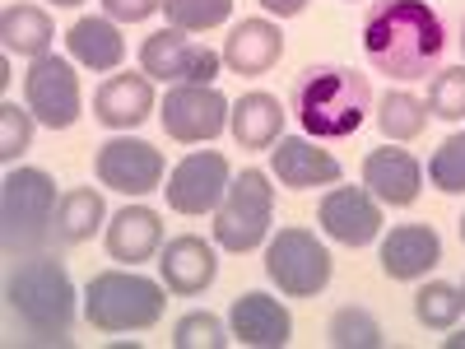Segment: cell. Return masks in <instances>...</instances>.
Returning <instances> with one entry per match:
<instances>
[{
	"label": "cell",
	"mask_w": 465,
	"mask_h": 349,
	"mask_svg": "<svg viewBox=\"0 0 465 349\" xmlns=\"http://www.w3.org/2000/svg\"><path fill=\"white\" fill-rule=\"evenodd\" d=\"M163 307H168V284L140 275L135 265L98 270V275L84 284V322L94 331H107V335L159 326Z\"/></svg>",
	"instance_id": "4"
},
{
	"label": "cell",
	"mask_w": 465,
	"mask_h": 349,
	"mask_svg": "<svg viewBox=\"0 0 465 349\" xmlns=\"http://www.w3.org/2000/svg\"><path fill=\"white\" fill-rule=\"evenodd\" d=\"M460 52H465V19H460Z\"/></svg>",
	"instance_id": "39"
},
{
	"label": "cell",
	"mask_w": 465,
	"mask_h": 349,
	"mask_svg": "<svg viewBox=\"0 0 465 349\" xmlns=\"http://www.w3.org/2000/svg\"><path fill=\"white\" fill-rule=\"evenodd\" d=\"M163 15H168V28L210 33L232 19V0H163Z\"/></svg>",
	"instance_id": "29"
},
{
	"label": "cell",
	"mask_w": 465,
	"mask_h": 349,
	"mask_svg": "<svg viewBox=\"0 0 465 349\" xmlns=\"http://www.w3.org/2000/svg\"><path fill=\"white\" fill-rule=\"evenodd\" d=\"M140 70L159 85H214L223 70V52L186 37L182 28H159L140 43Z\"/></svg>",
	"instance_id": "9"
},
{
	"label": "cell",
	"mask_w": 465,
	"mask_h": 349,
	"mask_svg": "<svg viewBox=\"0 0 465 349\" xmlns=\"http://www.w3.org/2000/svg\"><path fill=\"white\" fill-rule=\"evenodd\" d=\"M317 224L331 243L368 247L381 238V201L368 186H331L317 205Z\"/></svg>",
	"instance_id": "13"
},
{
	"label": "cell",
	"mask_w": 465,
	"mask_h": 349,
	"mask_svg": "<svg viewBox=\"0 0 465 349\" xmlns=\"http://www.w3.org/2000/svg\"><path fill=\"white\" fill-rule=\"evenodd\" d=\"M80 307L65 261L47 252H28L5 275V313L28 344H70Z\"/></svg>",
	"instance_id": "2"
},
{
	"label": "cell",
	"mask_w": 465,
	"mask_h": 349,
	"mask_svg": "<svg viewBox=\"0 0 465 349\" xmlns=\"http://www.w3.org/2000/svg\"><path fill=\"white\" fill-rule=\"evenodd\" d=\"M0 43H5V56H47L56 43V24L43 5H5L0 15Z\"/></svg>",
	"instance_id": "24"
},
{
	"label": "cell",
	"mask_w": 465,
	"mask_h": 349,
	"mask_svg": "<svg viewBox=\"0 0 465 349\" xmlns=\"http://www.w3.org/2000/svg\"><path fill=\"white\" fill-rule=\"evenodd\" d=\"M429 182L442 196H465V131H451L429 159Z\"/></svg>",
	"instance_id": "30"
},
{
	"label": "cell",
	"mask_w": 465,
	"mask_h": 349,
	"mask_svg": "<svg viewBox=\"0 0 465 349\" xmlns=\"http://www.w3.org/2000/svg\"><path fill=\"white\" fill-rule=\"evenodd\" d=\"M331 252L312 228H280L275 238H265V280L284 298H317L331 284Z\"/></svg>",
	"instance_id": "7"
},
{
	"label": "cell",
	"mask_w": 465,
	"mask_h": 349,
	"mask_svg": "<svg viewBox=\"0 0 465 349\" xmlns=\"http://www.w3.org/2000/svg\"><path fill=\"white\" fill-rule=\"evenodd\" d=\"M429 103L414 98L410 89H386L381 103H377V131L391 140V145H405V140H419L423 126H429Z\"/></svg>",
	"instance_id": "26"
},
{
	"label": "cell",
	"mask_w": 465,
	"mask_h": 349,
	"mask_svg": "<svg viewBox=\"0 0 465 349\" xmlns=\"http://www.w3.org/2000/svg\"><path fill=\"white\" fill-rule=\"evenodd\" d=\"M61 191L43 168H10L0 182V243L10 256H28L56 238Z\"/></svg>",
	"instance_id": "5"
},
{
	"label": "cell",
	"mask_w": 465,
	"mask_h": 349,
	"mask_svg": "<svg viewBox=\"0 0 465 349\" xmlns=\"http://www.w3.org/2000/svg\"><path fill=\"white\" fill-rule=\"evenodd\" d=\"M270 219H275V186H270V173L242 168L228 182L223 201L214 210V247H223L232 256L256 252L270 238Z\"/></svg>",
	"instance_id": "6"
},
{
	"label": "cell",
	"mask_w": 465,
	"mask_h": 349,
	"mask_svg": "<svg viewBox=\"0 0 465 349\" xmlns=\"http://www.w3.org/2000/svg\"><path fill=\"white\" fill-rule=\"evenodd\" d=\"M33 126H37V116L28 112V107H19V103H0V159H5L10 168L28 154V145H33Z\"/></svg>",
	"instance_id": "33"
},
{
	"label": "cell",
	"mask_w": 465,
	"mask_h": 349,
	"mask_svg": "<svg viewBox=\"0 0 465 349\" xmlns=\"http://www.w3.org/2000/svg\"><path fill=\"white\" fill-rule=\"evenodd\" d=\"M326 335H331L335 349H381V340H386V335H381V322L368 313V307H359V303L335 307Z\"/></svg>",
	"instance_id": "28"
},
{
	"label": "cell",
	"mask_w": 465,
	"mask_h": 349,
	"mask_svg": "<svg viewBox=\"0 0 465 349\" xmlns=\"http://www.w3.org/2000/svg\"><path fill=\"white\" fill-rule=\"evenodd\" d=\"M159 112V103H153V80L140 70V75H131V70H122V75H107V80L98 85V94H94V116L107 126V131H135V126H144L149 116Z\"/></svg>",
	"instance_id": "18"
},
{
	"label": "cell",
	"mask_w": 465,
	"mask_h": 349,
	"mask_svg": "<svg viewBox=\"0 0 465 349\" xmlns=\"http://www.w3.org/2000/svg\"><path fill=\"white\" fill-rule=\"evenodd\" d=\"M228 182H232V164L223 159L219 149H196V154H186V159L168 173V186H163L168 210L191 214V219H196V214H210V210H219Z\"/></svg>",
	"instance_id": "12"
},
{
	"label": "cell",
	"mask_w": 465,
	"mask_h": 349,
	"mask_svg": "<svg viewBox=\"0 0 465 349\" xmlns=\"http://www.w3.org/2000/svg\"><path fill=\"white\" fill-rule=\"evenodd\" d=\"M284 56V33L275 19H242L223 37V65L232 75H270Z\"/></svg>",
	"instance_id": "21"
},
{
	"label": "cell",
	"mask_w": 465,
	"mask_h": 349,
	"mask_svg": "<svg viewBox=\"0 0 465 349\" xmlns=\"http://www.w3.org/2000/svg\"><path fill=\"white\" fill-rule=\"evenodd\" d=\"M261 10H265L270 19H293V15L307 10V0H261Z\"/></svg>",
	"instance_id": "35"
},
{
	"label": "cell",
	"mask_w": 465,
	"mask_h": 349,
	"mask_svg": "<svg viewBox=\"0 0 465 349\" xmlns=\"http://www.w3.org/2000/svg\"><path fill=\"white\" fill-rule=\"evenodd\" d=\"M56 10H70V5H84V0H52Z\"/></svg>",
	"instance_id": "37"
},
{
	"label": "cell",
	"mask_w": 465,
	"mask_h": 349,
	"mask_svg": "<svg viewBox=\"0 0 465 349\" xmlns=\"http://www.w3.org/2000/svg\"><path fill=\"white\" fill-rule=\"evenodd\" d=\"M363 186L381 205L405 210V205L419 201V191H423V164L414 159L410 149H396V145L391 149H372L363 159Z\"/></svg>",
	"instance_id": "19"
},
{
	"label": "cell",
	"mask_w": 465,
	"mask_h": 349,
	"mask_svg": "<svg viewBox=\"0 0 465 349\" xmlns=\"http://www.w3.org/2000/svg\"><path fill=\"white\" fill-rule=\"evenodd\" d=\"M284 103L275 94H265V89H252L242 94L238 103H232L228 112V131L232 140H238L242 149H275V140L284 135Z\"/></svg>",
	"instance_id": "23"
},
{
	"label": "cell",
	"mask_w": 465,
	"mask_h": 349,
	"mask_svg": "<svg viewBox=\"0 0 465 349\" xmlns=\"http://www.w3.org/2000/svg\"><path fill=\"white\" fill-rule=\"evenodd\" d=\"M377 261H381V275L386 280H401V284L423 280L442 261V238H438L433 224H396L381 238Z\"/></svg>",
	"instance_id": "16"
},
{
	"label": "cell",
	"mask_w": 465,
	"mask_h": 349,
	"mask_svg": "<svg viewBox=\"0 0 465 349\" xmlns=\"http://www.w3.org/2000/svg\"><path fill=\"white\" fill-rule=\"evenodd\" d=\"M270 154V177H280L289 191H312V186H335L344 177L340 159L312 145V135H280Z\"/></svg>",
	"instance_id": "17"
},
{
	"label": "cell",
	"mask_w": 465,
	"mask_h": 349,
	"mask_svg": "<svg viewBox=\"0 0 465 349\" xmlns=\"http://www.w3.org/2000/svg\"><path fill=\"white\" fill-rule=\"evenodd\" d=\"M107 256L122 261V265H140L149 256L163 252V214L153 205H122L107 219Z\"/></svg>",
	"instance_id": "20"
},
{
	"label": "cell",
	"mask_w": 465,
	"mask_h": 349,
	"mask_svg": "<svg viewBox=\"0 0 465 349\" xmlns=\"http://www.w3.org/2000/svg\"><path fill=\"white\" fill-rule=\"evenodd\" d=\"M159 280L177 298H196L219 280V252L205 238H196V233H177L159 252Z\"/></svg>",
	"instance_id": "15"
},
{
	"label": "cell",
	"mask_w": 465,
	"mask_h": 349,
	"mask_svg": "<svg viewBox=\"0 0 465 349\" xmlns=\"http://www.w3.org/2000/svg\"><path fill=\"white\" fill-rule=\"evenodd\" d=\"M159 10H163V0H103V15L116 24H144Z\"/></svg>",
	"instance_id": "34"
},
{
	"label": "cell",
	"mask_w": 465,
	"mask_h": 349,
	"mask_svg": "<svg viewBox=\"0 0 465 349\" xmlns=\"http://www.w3.org/2000/svg\"><path fill=\"white\" fill-rule=\"evenodd\" d=\"M429 112L438 122H465V65H451V70H438L429 80Z\"/></svg>",
	"instance_id": "31"
},
{
	"label": "cell",
	"mask_w": 465,
	"mask_h": 349,
	"mask_svg": "<svg viewBox=\"0 0 465 349\" xmlns=\"http://www.w3.org/2000/svg\"><path fill=\"white\" fill-rule=\"evenodd\" d=\"M289 112L312 140H349L372 112V85L354 65H302L289 89Z\"/></svg>",
	"instance_id": "3"
},
{
	"label": "cell",
	"mask_w": 465,
	"mask_h": 349,
	"mask_svg": "<svg viewBox=\"0 0 465 349\" xmlns=\"http://www.w3.org/2000/svg\"><path fill=\"white\" fill-rule=\"evenodd\" d=\"M456 228H460V243H465V214H460V224H456Z\"/></svg>",
	"instance_id": "38"
},
{
	"label": "cell",
	"mask_w": 465,
	"mask_h": 349,
	"mask_svg": "<svg viewBox=\"0 0 465 349\" xmlns=\"http://www.w3.org/2000/svg\"><path fill=\"white\" fill-rule=\"evenodd\" d=\"M363 56L386 80H429L442 70L447 24L429 0H368L363 24Z\"/></svg>",
	"instance_id": "1"
},
{
	"label": "cell",
	"mask_w": 465,
	"mask_h": 349,
	"mask_svg": "<svg viewBox=\"0 0 465 349\" xmlns=\"http://www.w3.org/2000/svg\"><path fill=\"white\" fill-rule=\"evenodd\" d=\"M228 112L232 103L214 85H173L168 98L159 103V122L163 135L177 145H205L228 131Z\"/></svg>",
	"instance_id": "11"
},
{
	"label": "cell",
	"mask_w": 465,
	"mask_h": 349,
	"mask_svg": "<svg viewBox=\"0 0 465 349\" xmlns=\"http://www.w3.org/2000/svg\"><path fill=\"white\" fill-rule=\"evenodd\" d=\"M65 52H70L74 65H84L94 75H112L126 61V37H122V28H116V19L84 15V19H74L65 28Z\"/></svg>",
	"instance_id": "22"
},
{
	"label": "cell",
	"mask_w": 465,
	"mask_h": 349,
	"mask_svg": "<svg viewBox=\"0 0 465 349\" xmlns=\"http://www.w3.org/2000/svg\"><path fill=\"white\" fill-rule=\"evenodd\" d=\"M460 313H465V298L447 280H429L414 294V317H419V326H429V331H451L460 322Z\"/></svg>",
	"instance_id": "27"
},
{
	"label": "cell",
	"mask_w": 465,
	"mask_h": 349,
	"mask_svg": "<svg viewBox=\"0 0 465 349\" xmlns=\"http://www.w3.org/2000/svg\"><path fill=\"white\" fill-rule=\"evenodd\" d=\"M223 344H232V331L214 313H186L173 326V349H223Z\"/></svg>",
	"instance_id": "32"
},
{
	"label": "cell",
	"mask_w": 465,
	"mask_h": 349,
	"mask_svg": "<svg viewBox=\"0 0 465 349\" xmlns=\"http://www.w3.org/2000/svg\"><path fill=\"white\" fill-rule=\"evenodd\" d=\"M228 331L238 344H252V349H284L293 340V313L275 294L247 289L228 303Z\"/></svg>",
	"instance_id": "14"
},
{
	"label": "cell",
	"mask_w": 465,
	"mask_h": 349,
	"mask_svg": "<svg viewBox=\"0 0 465 349\" xmlns=\"http://www.w3.org/2000/svg\"><path fill=\"white\" fill-rule=\"evenodd\" d=\"M460 298H465V284H460Z\"/></svg>",
	"instance_id": "40"
},
{
	"label": "cell",
	"mask_w": 465,
	"mask_h": 349,
	"mask_svg": "<svg viewBox=\"0 0 465 349\" xmlns=\"http://www.w3.org/2000/svg\"><path fill=\"white\" fill-rule=\"evenodd\" d=\"M447 349H465V331H456V335H447Z\"/></svg>",
	"instance_id": "36"
},
{
	"label": "cell",
	"mask_w": 465,
	"mask_h": 349,
	"mask_svg": "<svg viewBox=\"0 0 465 349\" xmlns=\"http://www.w3.org/2000/svg\"><path fill=\"white\" fill-rule=\"evenodd\" d=\"M107 224V201L98 186H70L61 191V210H56V243L61 247H80Z\"/></svg>",
	"instance_id": "25"
},
{
	"label": "cell",
	"mask_w": 465,
	"mask_h": 349,
	"mask_svg": "<svg viewBox=\"0 0 465 349\" xmlns=\"http://www.w3.org/2000/svg\"><path fill=\"white\" fill-rule=\"evenodd\" d=\"M94 173L107 191H122V196H149V191H163L168 164L163 149H153L149 140H131V135H112L98 145L94 154Z\"/></svg>",
	"instance_id": "10"
},
{
	"label": "cell",
	"mask_w": 465,
	"mask_h": 349,
	"mask_svg": "<svg viewBox=\"0 0 465 349\" xmlns=\"http://www.w3.org/2000/svg\"><path fill=\"white\" fill-rule=\"evenodd\" d=\"M24 107L37 116V126L47 131H70L84 116V94H80V75H74L70 56H37L24 75Z\"/></svg>",
	"instance_id": "8"
}]
</instances>
